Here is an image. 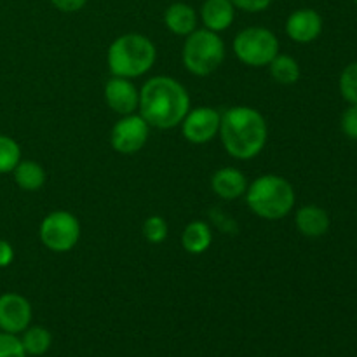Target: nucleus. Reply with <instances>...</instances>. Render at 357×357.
I'll return each mask as SVG.
<instances>
[{
    "instance_id": "1",
    "label": "nucleus",
    "mask_w": 357,
    "mask_h": 357,
    "mask_svg": "<svg viewBox=\"0 0 357 357\" xmlns=\"http://www.w3.org/2000/svg\"><path fill=\"white\" fill-rule=\"evenodd\" d=\"M138 110L150 128L173 129L183 122L190 110V96L176 79L157 75L139 89Z\"/></svg>"
},
{
    "instance_id": "2",
    "label": "nucleus",
    "mask_w": 357,
    "mask_h": 357,
    "mask_svg": "<svg viewBox=\"0 0 357 357\" xmlns=\"http://www.w3.org/2000/svg\"><path fill=\"white\" fill-rule=\"evenodd\" d=\"M218 136L230 157L250 160L260 155L267 145L268 128L257 108L239 105L223 112Z\"/></svg>"
},
{
    "instance_id": "3",
    "label": "nucleus",
    "mask_w": 357,
    "mask_h": 357,
    "mask_svg": "<svg viewBox=\"0 0 357 357\" xmlns=\"http://www.w3.org/2000/svg\"><path fill=\"white\" fill-rule=\"evenodd\" d=\"M248 208L261 220H282L295 208V188L279 174H261L248 185Z\"/></svg>"
},
{
    "instance_id": "4",
    "label": "nucleus",
    "mask_w": 357,
    "mask_h": 357,
    "mask_svg": "<svg viewBox=\"0 0 357 357\" xmlns=\"http://www.w3.org/2000/svg\"><path fill=\"white\" fill-rule=\"evenodd\" d=\"M155 59V44L142 33L121 35L112 42L107 52L108 70L112 75L131 80L149 73Z\"/></svg>"
},
{
    "instance_id": "5",
    "label": "nucleus",
    "mask_w": 357,
    "mask_h": 357,
    "mask_svg": "<svg viewBox=\"0 0 357 357\" xmlns=\"http://www.w3.org/2000/svg\"><path fill=\"white\" fill-rule=\"evenodd\" d=\"M181 59L192 75L208 77L222 66L225 59V44L218 33L208 28L194 30L185 37Z\"/></svg>"
},
{
    "instance_id": "6",
    "label": "nucleus",
    "mask_w": 357,
    "mask_h": 357,
    "mask_svg": "<svg viewBox=\"0 0 357 357\" xmlns=\"http://www.w3.org/2000/svg\"><path fill=\"white\" fill-rule=\"evenodd\" d=\"M234 52L241 63L251 68L268 66L279 54V40L268 28H244L234 38Z\"/></svg>"
},
{
    "instance_id": "7",
    "label": "nucleus",
    "mask_w": 357,
    "mask_h": 357,
    "mask_svg": "<svg viewBox=\"0 0 357 357\" xmlns=\"http://www.w3.org/2000/svg\"><path fill=\"white\" fill-rule=\"evenodd\" d=\"M80 222L70 211H52L44 216L38 227L40 243L52 253H68L80 241Z\"/></svg>"
},
{
    "instance_id": "8",
    "label": "nucleus",
    "mask_w": 357,
    "mask_h": 357,
    "mask_svg": "<svg viewBox=\"0 0 357 357\" xmlns=\"http://www.w3.org/2000/svg\"><path fill=\"white\" fill-rule=\"evenodd\" d=\"M150 136V126L139 114L122 115L110 131L112 149L122 155L138 153L146 145Z\"/></svg>"
},
{
    "instance_id": "9",
    "label": "nucleus",
    "mask_w": 357,
    "mask_h": 357,
    "mask_svg": "<svg viewBox=\"0 0 357 357\" xmlns=\"http://www.w3.org/2000/svg\"><path fill=\"white\" fill-rule=\"evenodd\" d=\"M222 114L213 107H195L188 110L181 122V135L194 145L213 142L220 132Z\"/></svg>"
},
{
    "instance_id": "10",
    "label": "nucleus",
    "mask_w": 357,
    "mask_h": 357,
    "mask_svg": "<svg viewBox=\"0 0 357 357\" xmlns=\"http://www.w3.org/2000/svg\"><path fill=\"white\" fill-rule=\"evenodd\" d=\"M31 303L20 293L0 295V331L21 335L31 323Z\"/></svg>"
},
{
    "instance_id": "11",
    "label": "nucleus",
    "mask_w": 357,
    "mask_h": 357,
    "mask_svg": "<svg viewBox=\"0 0 357 357\" xmlns=\"http://www.w3.org/2000/svg\"><path fill=\"white\" fill-rule=\"evenodd\" d=\"M103 98L108 108L122 117L136 114L139 105V89L131 79L112 75L103 87Z\"/></svg>"
},
{
    "instance_id": "12",
    "label": "nucleus",
    "mask_w": 357,
    "mask_h": 357,
    "mask_svg": "<svg viewBox=\"0 0 357 357\" xmlns=\"http://www.w3.org/2000/svg\"><path fill=\"white\" fill-rule=\"evenodd\" d=\"M286 35L296 44H310L323 33V17L317 10L296 9L286 20Z\"/></svg>"
},
{
    "instance_id": "13",
    "label": "nucleus",
    "mask_w": 357,
    "mask_h": 357,
    "mask_svg": "<svg viewBox=\"0 0 357 357\" xmlns=\"http://www.w3.org/2000/svg\"><path fill=\"white\" fill-rule=\"evenodd\" d=\"M248 178L237 167H222L211 176V188L223 201H234L246 194Z\"/></svg>"
},
{
    "instance_id": "14",
    "label": "nucleus",
    "mask_w": 357,
    "mask_h": 357,
    "mask_svg": "<svg viewBox=\"0 0 357 357\" xmlns=\"http://www.w3.org/2000/svg\"><path fill=\"white\" fill-rule=\"evenodd\" d=\"M295 225L303 237L309 239H319L326 236L331 227V218L326 209L316 204H307L296 211Z\"/></svg>"
},
{
    "instance_id": "15",
    "label": "nucleus",
    "mask_w": 357,
    "mask_h": 357,
    "mask_svg": "<svg viewBox=\"0 0 357 357\" xmlns=\"http://www.w3.org/2000/svg\"><path fill=\"white\" fill-rule=\"evenodd\" d=\"M236 7L230 0H206L201 7V20L208 30L220 33L232 26Z\"/></svg>"
},
{
    "instance_id": "16",
    "label": "nucleus",
    "mask_w": 357,
    "mask_h": 357,
    "mask_svg": "<svg viewBox=\"0 0 357 357\" xmlns=\"http://www.w3.org/2000/svg\"><path fill=\"white\" fill-rule=\"evenodd\" d=\"M164 24L171 33L178 37H187L192 31L197 30V14L188 3H171L164 13Z\"/></svg>"
},
{
    "instance_id": "17",
    "label": "nucleus",
    "mask_w": 357,
    "mask_h": 357,
    "mask_svg": "<svg viewBox=\"0 0 357 357\" xmlns=\"http://www.w3.org/2000/svg\"><path fill=\"white\" fill-rule=\"evenodd\" d=\"M213 232L211 227L202 220H194L187 223L181 232V246L188 255H202L211 248Z\"/></svg>"
},
{
    "instance_id": "18",
    "label": "nucleus",
    "mask_w": 357,
    "mask_h": 357,
    "mask_svg": "<svg viewBox=\"0 0 357 357\" xmlns=\"http://www.w3.org/2000/svg\"><path fill=\"white\" fill-rule=\"evenodd\" d=\"M14 183L24 192H37L44 187L45 183V169L42 167V164H38L37 160L30 159H21L20 164L14 167L13 171Z\"/></svg>"
},
{
    "instance_id": "19",
    "label": "nucleus",
    "mask_w": 357,
    "mask_h": 357,
    "mask_svg": "<svg viewBox=\"0 0 357 357\" xmlns=\"http://www.w3.org/2000/svg\"><path fill=\"white\" fill-rule=\"evenodd\" d=\"M268 72H271L272 79L281 86H293L298 82L300 75H302L298 61L293 56L281 54V52L268 63Z\"/></svg>"
},
{
    "instance_id": "20",
    "label": "nucleus",
    "mask_w": 357,
    "mask_h": 357,
    "mask_svg": "<svg viewBox=\"0 0 357 357\" xmlns=\"http://www.w3.org/2000/svg\"><path fill=\"white\" fill-rule=\"evenodd\" d=\"M20 338L26 356H44L52 345L51 331L44 326H28Z\"/></svg>"
},
{
    "instance_id": "21",
    "label": "nucleus",
    "mask_w": 357,
    "mask_h": 357,
    "mask_svg": "<svg viewBox=\"0 0 357 357\" xmlns=\"http://www.w3.org/2000/svg\"><path fill=\"white\" fill-rule=\"evenodd\" d=\"M21 159L20 143L10 136L0 135V174L13 173Z\"/></svg>"
},
{
    "instance_id": "22",
    "label": "nucleus",
    "mask_w": 357,
    "mask_h": 357,
    "mask_svg": "<svg viewBox=\"0 0 357 357\" xmlns=\"http://www.w3.org/2000/svg\"><path fill=\"white\" fill-rule=\"evenodd\" d=\"M143 237L150 244H162L169 236V227L167 222L159 215H152L143 222Z\"/></svg>"
},
{
    "instance_id": "23",
    "label": "nucleus",
    "mask_w": 357,
    "mask_h": 357,
    "mask_svg": "<svg viewBox=\"0 0 357 357\" xmlns=\"http://www.w3.org/2000/svg\"><path fill=\"white\" fill-rule=\"evenodd\" d=\"M338 89L349 105H357V61L345 66L338 79Z\"/></svg>"
},
{
    "instance_id": "24",
    "label": "nucleus",
    "mask_w": 357,
    "mask_h": 357,
    "mask_svg": "<svg viewBox=\"0 0 357 357\" xmlns=\"http://www.w3.org/2000/svg\"><path fill=\"white\" fill-rule=\"evenodd\" d=\"M0 357H28L20 335L0 331Z\"/></svg>"
},
{
    "instance_id": "25",
    "label": "nucleus",
    "mask_w": 357,
    "mask_h": 357,
    "mask_svg": "<svg viewBox=\"0 0 357 357\" xmlns=\"http://www.w3.org/2000/svg\"><path fill=\"white\" fill-rule=\"evenodd\" d=\"M340 128L347 138L357 142V105H349L347 110L342 114Z\"/></svg>"
},
{
    "instance_id": "26",
    "label": "nucleus",
    "mask_w": 357,
    "mask_h": 357,
    "mask_svg": "<svg viewBox=\"0 0 357 357\" xmlns=\"http://www.w3.org/2000/svg\"><path fill=\"white\" fill-rule=\"evenodd\" d=\"M230 2L234 3V7L246 10V13H261V10L268 9L272 0H230Z\"/></svg>"
},
{
    "instance_id": "27",
    "label": "nucleus",
    "mask_w": 357,
    "mask_h": 357,
    "mask_svg": "<svg viewBox=\"0 0 357 357\" xmlns=\"http://www.w3.org/2000/svg\"><path fill=\"white\" fill-rule=\"evenodd\" d=\"M87 0H51L52 6L61 13H77L86 6Z\"/></svg>"
},
{
    "instance_id": "28",
    "label": "nucleus",
    "mask_w": 357,
    "mask_h": 357,
    "mask_svg": "<svg viewBox=\"0 0 357 357\" xmlns=\"http://www.w3.org/2000/svg\"><path fill=\"white\" fill-rule=\"evenodd\" d=\"M14 261V248L9 241L0 239V268H7Z\"/></svg>"
},
{
    "instance_id": "29",
    "label": "nucleus",
    "mask_w": 357,
    "mask_h": 357,
    "mask_svg": "<svg viewBox=\"0 0 357 357\" xmlns=\"http://www.w3.org/2000/svg\"><path fill=\"white\" fill-rule=\"evenodd\" d=\"M354 3H356V7H357V0H354Z\"/></svg>"
}]
</instances>
